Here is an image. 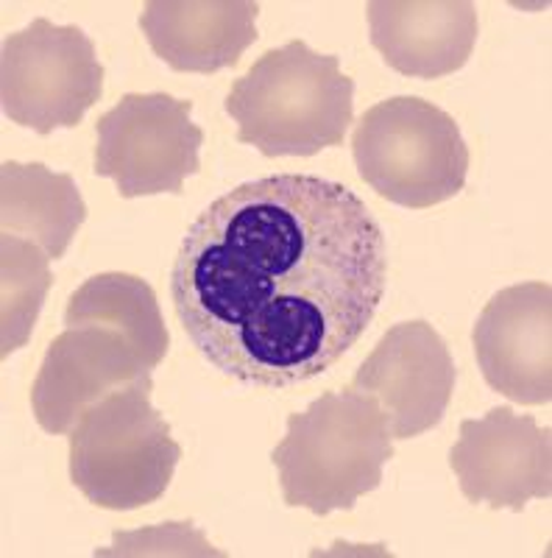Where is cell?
I'll return each mask as SVG.
<instances>
[{
  "mask_svg": "<svg viewBox=\"0 0 552 558\" xmlns=\"http://www.w3.org/2000/svg\"><path fill=\"white\" fill-rule=\"evenodd\" d=\"M388 286L380 221L343 184L277 173L237 184L187 227L171 268L179 324L246 386L324 375L375 322Z\"/></svg>",
  "mask_w": 552,
  "mask_h": 558,
  "instance_id": "cell-1",
  "label": "cell"
},
{
  "mask_svg": "<svg viewBox=\"0 0 552 558\" xmlns=\"http://www.w3.org/2000/svg\"><path fill=\"white\" fill-rule=\"evenodd\" d=\"M237 140L262 157H312L341 146L355 121V82L341 59L302 39L266 51L229 89Z\"/></svg>",
  "mask_w": 552,
  "mask_h": 558,
  "instance_id": "cell-2",
  "label": "cell"
},
{
  "mask_svg": "<svg viewBox=\"0 0 552 558\" xmlns=\"http://www.w3.org/2000/svg\"><path fill=\"white\" fill-rule=\"evenodd\" d=\"M394 458V436L371 397L346 388L327 391L305 413L287 416V433L271 452L285 506L316 517L352 511L382 483Z\"/></svg>",
  "mask_w": 552,
  "mask_h": 558,
  "instance_id": "cell-3",
  "label": "cell"
},
{
  "mask_svg": "<svg viewBox=\"0 0 552 558\" xmlns=\"http://www.w3.org/2000/svg\"><path fill=\"white\" fill-rule=\"evenodd\" d=\"M71 481L93 506L134 511L165 495L182 447L151 405V380L112 391L71 430Z\"/></svg>",
  "mask_w": 552,
  "mask_h": 558,
  "instance_id": "cell-4",
  "label": "cell"
},
{
  "mask_svg": "<svg viewBox=\"0 0 552 558\" xmlns=\"http://www.w3.org/2000/svg\"><path fill=\"white\" fill-rule=\"evenodd\" d=\"M352 154L363 182L407 209L450 202L469 173V146L455 118L416 96L366 109L352 134Z\"/></svg>",
  "mask_w": 552,
  "mask_h": 558,
  "instance_id": "cell-5",
  "label": "cell"
},
{
  "mask_svg": "<svg viewBox=\"0 0 552 558\" xmlns=\"http://www.w3.org/2000/svg\"><path fill=\"white\" fill-rule=\"evenodd\" d=\"M96 43L78 26L37 17L3 39L0 107L9 121L37 134L73 129L103 96Z\"/></svg>",
  "mask_w": 552,
  "mask_h": 558,
  "instance_id": "cell-6",
  "label": "cell"
},
{
  "mask_svg": "<svg viewBox=\"0 0 552 558\" xmlns=\"http://www.w3.org/2000/svg\"><path fill=\"white\" fill-rule=\"evenodd\" d=\"M193 101L168 93H128L96 121V173L118 184L121 198L171 193L201 171L204 132Z\"/></svg>",
  "mask_w": 552,
  "mask_h": 558,
  "instance_id": "cell-7",
  "label": "cell"
},
{
  "mask_svg": "<svg viewBox=\"0 0 552 558\" xmlns=\"http://www.w3.org/2000/svg\"><path fill=\"white\" fill-rule=\"evenodd\" d=\"M450 466L475 506L525 511L530 500L552 495V430L505 405L491 408L482 418L461 422Z\"/></svg>",
  "mask_w": 552,
  "mask_h": 558,
  "instance_id": "cell-8",
  "label": "cell"
},
{
  "mask_svg": "<svg viewBox=\"0 0 552 558\" xmlns=\"http://www.w3.org/2000/svg\"><path fill=\"white\" fill-rule=\"evenodd\" d=\"M457 368L444 338L427 322L394 324L352 377L385 413L394 438H416L441 425L455 391Z\"/></svg>",
  "mask_w": 552,
  "mask_h": 558,
  "instance_id": "cell-9",
  "label": "cell"
},
{
  "mask_svg": "<svg viewBox=\"0 0 552 558\" xmlns=\"http://www.w3.org/2000/svg\"><path fill=\"white\" fill-rule=\"evenodd\" d=\"M477 366L489 388L516 405L552 400V288L522 282L502 288L482 307L475 330Z\"/></svg>",
  "mask_w": 552,
  "mask_h": 558,
  "instance_id": "cell-10",
  "label": "cell"
},
{
  "mask_svg": "<svg viewBox=\"0 0 552 558\" xmlns=\"http://www.w3.org/2000/svg\"><path fill=\"white\" fill-rule=\"evenodd\" d=\"M140 380H151V368L121 332L101 324L64 327L45 352L32 386L34 418L45 433L62 436L87 408Z\"/></svg>",
  "mask_w": 552,
  "mask_h": 558,
  "instance_id": "cell-11",
  "label": "cell"
},
{
  "mask_svg": "<svg viewBox=\"0 0 552 558\" xmlns=\"http://www.w3.org/2000/svg\"><path fill=\"white\" fill-rule=\"evenodd\" d=\"M371 45L388 68L410 78H444L475 51L477 9L469 0H371Z\"/></svg>",
  "mask_w": 552,
  "mask_h": 558,
  "instance_id": "cell-12",
  "label": "cell"
},
{
  "mask_svg": "<svg viewBox=\"0 0 552 558\" xmlns=\"http://www.w3.org/2000/svg\"><path fill=\"white\" fill-rule=\"evenodd\" d=\"M255 0H151L140 28L151 51L176 73H218L235 68L257 43Z\"/></svg>",
  "mask_w": 552,
  "mask_h": 558,
  "instance_id": "cell-13",
  "label": "cell"
},
{
  "mask_svg": "<svg viewBox=\"0 0 552 558\" xmlns=\"http://www.w3.org/2000/svg\"><path fill=\"white\" fill-rule=\"evenodd\" d=\"M87 218V204L71 173H53L42 162L0 166V229L45 248L51 260L64 257L78 227Z\"/></svg>",
  "mask_w": 552,
  "mask_h": 558,
  "instance_id": "cell-14",
  "label": "cell"
},
{
  "mask_svg": "<svg viewBox=\"0 0 552 558\" xmlns=\"http://www.w3.org/2000/svg\"><path fill=\"white\" fill-rule=\"evenodd\" d=\"M101 324L121 332L148 368L165 361L171 336L165 330L154 288L146 279L123 271L89 277L71 296L64 311V327Z\"/></svg>",
  "mask_w": 552,
  "mask_h": 558,
  "instance_id": "cell-15",
  "label": "cell"
},
{
  "mask_svg": "<svg viewBox=\"0 0 552 558\" xmlns=\"http://www.w3.org/2000/svg\"><path fill=\"white\" fill-rule=\"evenodd\" d=\"M51 257L42 246L23 238L3 235L0 238V355L7 361L12 352L26 347L32 338L34 324L45 305V296L53 286Z\"/></svg>",
  "mask_w": 552,
  "mask_h": 558,
  "instance_id": "cell-16",
  "label": "cell"
}]
</instances>
